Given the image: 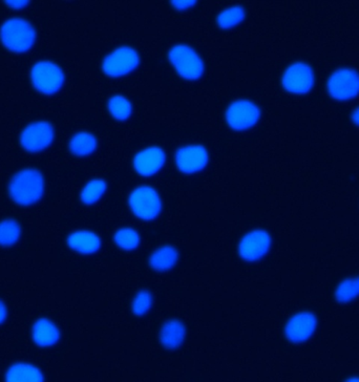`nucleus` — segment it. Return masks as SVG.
<instances>
[{
    "label": "nucleus",
    "instance_id": "f257e3e1",
    "mask_svg": "<svg viewBox=\"0 0 359 382\" xmlns=\"http://www.w3.org/2000/svg\"><path fill=\"white\" fill-rule=\"evenodd\" d=\"M43 193V175L33 168L20 170L9 184V195L17 205H33L41 199Z\"/></svg>",
    "mask_w": 359,
    "mask_h": 382
},
{
    "label": "nucleus",
    "instance_id": "f03ea898",
    "mask_svg": "<svg viewBox=\"0 0 359 382\" xmlns=\"http://www.w3.org/2000/svg\"><path fill=\"white\" fill-rule=\"evenodd\" d=\"M34 26L22 19L6 20L0 28V40L8 50L14 53L28 52L35 43Z\"/></svg>",
    "mask_w": 359,
    "mask_h": 382
},
{
    "label": "nucleus",
    "instance_id": "7ed1b4c3",
    "mask_svg": "<svg viewBox=\"0 0 359 382\" xmlns=\"http://www.w3.org/2000/svg\"><path fill=\"white\" fill-rule=\"evenodd\" d=\"M168 60L183 79L194 81L203 76L204 61L192 46L186 44L172 46L168 52Z\"/></svg>",
    "mask_w": 359,
    "mask_h": 382
},
{
    "label": "nucleus",
    "instance_id": "20e7f679",
    "mask_svg": "<svg viewBox=\"0 0 359 382\" xmlns=\"http://www.w3.org/2000/svg\"><path fill=\"white\" fill-rule=\"evenodd\" d=\"M128 206L139 219L152 221L161 213L162 200L154 188L150 186H139L130 193Z\"/></svg>",
    "mask_w": 359,
    "mask_h": 382
},
{
    "label": "nucleus",
    "instance_id": "39448f33",
    "mask_svg": "<svg viewBox=\"0 0 359 382\" xmlns=\"http://www.w3.org/2000/svg\"><path fill=\"white\" fill-rule=\"evenodd\" d=\"M31 81L41 94L54 95L63 86L64 74L54 62L40 61L31 70Z\"/></svg>",
    "mask_w": 359,
    "mask_h": 382
},
{
    "label": "nucleus",
    "instance_id": "423d86ee",
    "mask_svg": "<svg viewBox=\"0 0 359 382\" xmlns=\"http://www.w3.org/2000/svg\"><path fill=\"white\" fill-rule=\"evenodd\" d=\"M139 64L138 52L130 46H121L104 58L102 71L108 77L118 78L130 74Z\"/></svg>",
    "mask_w": 359,
    "mask_h": 382
},
{
    "label": "nucleus",
    "instance_id": "0eeeda50",
    "mask_svg": "<svg viewBox=\"0 0 359 382\" xmlns=\"http://www.w3.org/2000/svg\"><path fill=\"white\" fill-rule=\"evenodd\" d=\"M259 117L261 110L259 106L249 100H236L226 110V121L229 128L236 132L254 128L258 123Z\"/></svg>",
    "mask_w": 359,
    "mask_h": 382
},
{
    "label": "nucleus",
    "instance_id": "6e6552de",
    "mask_svg": "<svg viewBox=\"0 0 359 382\" xmlns=\"http://www.w3.org/2000/svg\"><path fill=\"white\" fill-rule=\"evenodd\" d=\"M329 95L338 101H348L359 94V74L352 68H339L328 80Z\"/></svg>",
    "mask_w": 359,
    "mask_h": 382
},
{
    "label": "nucleus",
    "instance_id": "1a4fd4ad",
    "mask_svg": "<svg viewBox=\"0 0 359 382\" xmlns=\"http://www.w3.org/2000/svg\"><path fill=\"white\" fill-rule=\"evenodd\" d=\"M281 84L291 94H308L314 86L313 71L307 63L296 62L285 71L281 78Z\"/></svg>",
    "mask_w": 359,
    "mask_h": 382
},
{
    "label": "nucleus",
    "instance_id": "9d476101",
    "mask_svg": "<svg viewBox=\"0 0 359 382\" xmlns=\"http://www.w3.org/2000/svg\"><path fill=\"white\" fill-rule=\"evenodd\" d=\"M54 128L46 121L34 122L26 126L20 135V144L30 153L46 150L54 140Z\"/></svg>",
    "mask_w": 359,
    "mask_h": 382
},
{
    "label": "nucleus",
    "instance_id": "9b49d317",
    "mask_svg": "<svg viewBox=\"0 0 359 382\" xmlns=\"http://www.w3.org/2000/svg\"><path fill=\"white\" fill-rule=\"evenodd\" d=\"M271 237L267 231L256 229L244 235L239 244V254L244 261L256 262L263 259L271 247Z\"/></svg>",
    "mask_w": 359,
    "mask_h": 382
},
{
    "label": "nucleus",
    "instance_id": "f8f14e48",
    "mask_svg": "<svg viewBox=\"0 0 359 382\" xmlns=\"http://www.w3.org/2000/svg\"><path fill=\"white\" fill-rule=\"evenodd\" d=\"M318 328L316 314L309 311L296 313L285 326V336L290 343L303 344L309 341Z\"/></svg>",
    "mask_w": 359,
    "mask_h": 382
},
{
    "label": "nucleus",
    "instance_id": "ddd939ff",
    "mask_svg": "<svg viewBox=\"0 0 359 382\" xmlns=\"http://www.w3.org/2000/svg\"><path fill=\"white\" fill-rule=\"evenodd\" d=\"M177 167L180 172L186 175H192L201 172L207 166L208 153L202 145H186L179 148L176 153Z\"/></svg>",
    "mask_w": 359,
    "mask_h": 382
},
{
    "label": "nucleus",
    "instance_id": "4468645a",
    "mask_svg": "<svg viewBox=\"0 0 359 382\" xmlns=\"http://www.w3.org/2000/svg\"><path fill=\"white\" fill-rule=\"evenodd\" d=\"M166 155L158 146L145 148L134 158V168L140 175L150 177L161 170L165 164Z\"/></svg>",
    "mask_w": 359,
    "mask_h": 382
},
{
    "label": "nucleus",
    "instance_id": "2eb2a0df",
    "mask_svg": "<svg viewBox=\"0 0 359 382\" xmlns=\"http://www.w3.org/2000/svg\"><path fill=\"white\" fill-rule=\"evenodd\" d=\"M68 245L80 254H93L101 247V239L93 231L77 230L68 235Z\"/></svg>",
    "mask_w": 359,
    "mask_h": 382
},
{
    "label": "nucleus",
    "instance_id": "dca6fc26",
    "mask_svg": "<svg viewBox=\"0 0 359 382\" xmlns=\"http://www.w3.org/2000/svg\"><path fill=\"white\" fill-rule=\"evenodd\" d=\"M185 336V326L179 319H168L160 329V341L166 349H170V350L178 349L183 344Z\"/></svg>",
    "mask_w": 359,
    "mask_h": 382
},
{
    "label": "nucleus",
    "instance_id": "f3484780",
    "mask_svg": "<svg viewBox=\"0 0 359 382\" xmlns=\"http://www.w3.org/2000/svg\"><path fill=\"white\" fill-rule=\"evenodd\" d=\"M32 339L39 346H52L58 343L59 329L48 319H40L33 325Z\"/></svg>",
    "mask_w": 359,
    "mask_h": 382
},
{
    "label": "nucleus",
    "instance_id": "a211bd4d",
    "mask_svg": "<svg viewBox=\"0 0 359 382\" xmlns=\"http://www.w3.org/2000/svg\"><path fill=\"white\" fill-rule=\"evenodd\" d=\"M6 382H43L44 377L37 366L31 363L13 364L6 374Z\"/></svg>",
    "mask_w": 359,
    "mask_h": 382
},
{
    "label": "nucleus",
    "instance_id": "6ab92c4d",
    "mask_svg": "<svg viewBox=\"0 0 359 382\" xmlns=\"http://www.w3.org/2000/svg\"><path fill=\"white\" fill-rule=\"evenodd\" d=\"M179 259V251L174 246L165 245L157 249L150 257V267L159 272L170 270L176 265Z\"/></svg>",
    "mask_w": 359,
    "mask_h": 382
},
{
    "label": "nucleus",
    "instance_id": "aec40b11",
    "mask_svg": "<svg viewBox=\"0 0 359 382\" xmlns=\"http://www.w3.org/2000/svg\"><path fill=\"white\" fill-rule=\"evenodd\" d=\"M97 148V139L88 132L77 133L70 142V150L77 157L92 155Z\"/></svg>",
    "mask_w": 359,
    "mask_h": 382
},
{
    "label": "nucleus",
    "instance_id": "412c9836",
    "mask_svg": "<svg viewBox=\"0 0 359 382\" xmlns=\"http://www.w3.org/2000/svg\"><path fill=\"white\" fill-rule=\"evenodd\" d=\"M334 297L339 304H348L359 297V277H352L340 284L334 292Z\"/></svg>",
    "mask_w": 359,
    "mask_h": 382
},
{
    "label": "nucleus",
    "instance_id": "4be33fe9",
    "mask_svg": "<svg viewBox=\"0 0 359 382\" xmlns=\"http://www.w3.org/2000/svg\"><path fill=\"white\" fill-rule=\"evenodd\" d=\"M108 184L103 179H94L88 182L80 195V200L85 205H94L105 193Z\"/></svg>",
    "mask_w": 359,
    "mask_h": 382
},
{
    "label": "nucleus",
    "instance_id": "5701e85b",
    "mask_svg": "<svg viewBox=\"0 0 359 382\" xmlns=\"http://www.w3.org/2000/svg\"><path fill=\"white\" fill-rule=\"evenodd\" d=\"M21 227L15 220L6 219L0 222V246L10 247L19 242Z\"/></svg>",
    "mask_w": 359,
    "mask_h": 382
},
{
    "label": "nucleus",
    "instance_id": "b1692460",
    "mask_svg": "<svg viewBox=\"0 0 359 382\" xmlns=\"http://www.w3.org/2000/svg\"><path fill=\"white\" fill-rule=\"evenodd\" d=\"M245 15V10L241 6H230L219 13L217 24L223 30H229L241 24Z\"/></svg>",
    "mask_w": 359,
    "mask_h": 382
},
{
    "label": "nucleus",
    "instance_id": "393cba45",
    "mask_svg": "<svg viewBox=\"0 0 359 382\" xmlns=\"http://www.w3.org/2000/svg\"><path fill=\"white\" fill-rule=\"evenodd\" d=\"M108 108L110 114L118 121H125L132 113V103L130 100L121 95L110 98L108 100Z\"/></svg>",
    "mask_w": 359,
    "mask_h": 382
},
{
    "label": "nucleus",
    "instance_id": "a878e982",
    "mask_svg": "<svg viewBox=\"0 0 359 382\" xmlns=\"http://www.w3.org/2000/svg\"><path fill=\"white\" fill-rule=\"evenodd\" d=\"M114 239L117 246L125 251L135 250L140 244L139 233L132 228H121L115 233Z\"/></svg>",
    "mask_w": 359,
    "mask_h": 382
},
{
    "label": "nucleus",
    "instance_id": "bb28decb",
    "mask_svg": "<svg viewBox=\"0 0 359 382\" xmlns=\"http://www.w3.org/2000/svg\"><path fill=\"white\" fill-rule=\"evenodd\" d=\"M152 306V295L150 291L142 290L137 293L132 304V310L137 316H143Z\"/></svg>",
    "mask_w": 359,
    "mask_h": 382
},
{
    "label": "nucleus",
    "instance_id": "cd10ccee",
    "mask_svg": "<svg viewBox=\"0 0 359 382\" xmlns=\"http://www.w3.org/2000/svg\"><path fill=\"white\" fill-rule=\"evenodd\" d=\"M196 4V1H172V6L177 10H187Z\"/></svg>",
    "mask_w": 359,
    "mask_h": 382
},
{
    "label": "nucleus",
    "instance_id": "c85d7f7f",
    "mask_svg": "<svg viewBox=\"0 0 359 382\" xmlns=\"http://www.w3.org/2000/svg\"><path fill=\"white\" fill-rule=\"evenodd\" d=\"M8 316V309H6V305L0 301V325L4 323Z\"/></svg>",
    "mask_w": 359,
    "mask_h": 382
},
{
    "label": "nucleus",
    "instance_id": "c756f323",
    "mask_svg": "<svg viewBox=\"0 0 359 382\" xmlns=\"http://www.w3.org/2000/svg\"><path fill=\"white\" fill-rule=\"evenodd\" d=\"M28 4L26 1H8L6 2V4H8L9 6H12V8H24L26 4Z\"/></svg>",
    "mask_w": 359,
    "mask_h": 382
},
{
    "label": "nucleus",
    "instance_id": "7c9ffc66",
    "mask_svg": "<svg viewBox=\"0 0 359 382\" xmlns=\"http://www.w3.org/2000/svg\"><path fill=\"white\" fill-rule=\"evenodd\" d=\"M352 121L354 122L355 125L359 126V108H356V110L352 113Z\"/></svg>",
    "mask_w": 359,
    "mask_h": 382
},
{
    "label": "nucleus",
    "instance_id": "2f4dec72",
    "mask_svg": "<svg viewBox=\"0 0 359 382\" xmlns=\"http://www.w3.org/2000/svg\"><path fill=\"white\" fill-rule=\"evenodd\" d=\"M345 382H359V377H350V378H348L347 381H345Z\"/></svg>",
    "mask_w": 359,
    "mask_h": 382
}]
</instances>
